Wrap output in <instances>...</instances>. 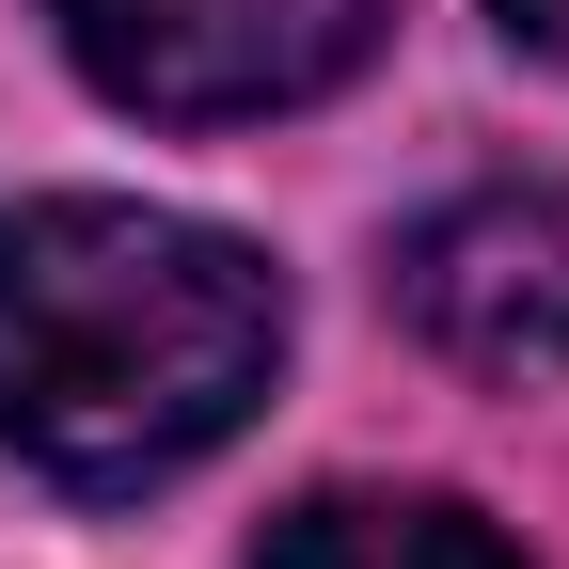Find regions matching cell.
<instances>
[{"label":"cell","mask_w":569,"mask_h":569,"mask_svg":"<svg viewBox=\"0 0 569 569\" xmlns=\"http://www.w3.org/2000/svg\"><path fill=\"white\" fill-rule=\"evenodd\" d=\"M284 380V269L190 206L32 190L0 206V459L127 507L222 459Z\"/></svg>","instance_id":"obj_1"},{"label":"cell","mask_w":569,"mask_h":569,"mask_svg":"<svg viewBox=\"0 0 569 569\" xmlns=\"http://www.w3.org/2000/svg\"><path fill=\"white\" fill-rule=\"evenodd\" d=\"M48 32L142 127H269L365 80L380 0H48Z\"/></svg>","instance_id":"obj_2"},{"label":"cell","mask_w":569,"mask_h":569,"mask_svg":"<svg viewBox=\"0 0 569 569\" xmlns=\"http://www.w3.org/2000/svg\"><path fill=\"white\" fill-rule=\"evenodd\" d=\"M396 317L443 348L459 380H569V190L538 174H490L459 206H427V222L396 238Z\"/></svg>","instance_id":"obj_3"},{"label":"cell","mask_w":569,"mask_h":569,"mask_svg":"<svg viewBox=\"0 0 569 569\" xmlns=\"http://www.w3.org/2000/svg\"><path fill=\"white\" fill-rule=\"evenodd\" d=\"M253 569H522L459 490H301Z\"/></svg>","instance_id":"obj_4"},{"label":"cell","mask_w":569,"mask_h":569,"mask_svg":"<svg viewBox=\"0 0 569 569\" xmlns=\"http://www.w3.org/2000/svg\"><path fill=\"white\" fill-rule=\"evenodd\" d=\"M490 17H507V32H522L538 63H569V0H490Z\"/></svg>","instance_id":"obj_5"}]
</instances>
